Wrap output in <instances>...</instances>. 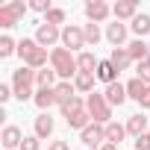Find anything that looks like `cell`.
<instances>
[{"label": "cell", "instance_id": "obj_17", "mask_svg": "<svg viewBox=\"0 0 150 150\" xmlns=\"http://www.w3.org/2000/svg\"><path fill=\"white\" fill-rule=\"evenodd\" d=\"M97 80H100V83H106V86L118 83V68H115L109 59H100V65H97Z\"/></svg>", "mask_w": 150, "mask_h": 150}, {"label": "cell", "instance_id": "obj_37", "mask_svg": "<svg viewBox=\"0 0 150 150\" xmlns=\"http://www.w3.org/2000/svg\"><path fill=\"white\" fill-rule=\"evenodd\" d=\"M47 150H71V144H68V141H50Z\"/></svg>", "mask_w": 150, "mask_h": 150}, {"label": "cell", "instance_id": "obj_28", "mask_svg": "<svg viewBox=\"0 0 150 150\" xmlns=\"http://www.w3.org/2000/svg\"><path fill=\"white\" fill-rule=\"evenodd\" d=\"M88 124H94L88 112H77L74 118H68V127H71V129H80V132H83V129H86Z\"/></svg>", "mask_w": 150, "mask_h": 150}, {"label": "cell", "instance_id": "obj_18", "mask_svg": "<svg viewBox=\"0 0 150 150\" xmlns=\"http://www.w3.org/2000/svg\"><path fill=\"white\" fill-rule=\"evenodd\" d=\"M109 62H112V65L118 68V74H121V71H127V68L132 65V56H129V50H127V47H112Z\"/></svg>", "mask_w": 150, "mask_h": 150}, {"label": "cell", "instance_id": "obj_21", "mask_svg": "<svg viewBox=\"0 0 150 150\" xmlns=\"http://www.w3.org/2000/svg\"><path fill=\"white\" fill-rule=\"evenodd\" d=\"M94 80H97V74H77V77H74V88L83 91V94H91L94 91Z\"/></svg>", "mask_w": 150, "mask_h": 150}, {"label": "cell", "instance_id": "obj_20", "mask_svg": "<svg viewBox=\"0 0 150 150\" xmlns=\"http://www.w3.org/2000/svg\"><path fill=\"white\" fill-rule=\"evenodd\" d=\"M127 132L135 135V138L144 135V132H147V118H144L141 112H138V115H129V118H127Z\"/></svg>", "mask_w": 150, "mask_h": 150}, {"label": "cell", "instance_id": "obj_38", "mask_svg": "<svg viewBox=\"0 0 150 150\" xmlns=\"http://www.w3.org/2000/svg\"><path fill=\"white\" fill-rule=\"evenodd\" d=\"M138 106H141V109H150V86H147V91H144V97L138 100Z\"/></svg>", "mask_w": 150, "mask_h": 150}, {"label": "cell", "instance_id": "obj_33", "mask_svg": "<svg viewBox=\"0 0 150 150\" xmlns=\"http://www.w3.org/2000/svg\"><path fill=\"white\" fill-rule=\"evenodd\" d=\"M21 150H41V138L38 135H27L24 144H21Z\"/></svg>", "mask_w": 150, "mask_h": 150}, {"label": "cell", "instance_id": "obj_23", "mask_svg": "<svg viewBox=\"0 0 150 150\" xmlns=\"http://www.w3.org/2000/svg\"><path fill=\"white\" fill-rule=\"evenodd\" d=\"M62 109V118L68 121V118H74V115H77V112H86V100L77 94V97H74V100H68V103H62L59 106Z\"/></svg>", "mask_w": 150, "mask_h": 150}, {"label": "cell", "instance_id": "obj_36", "mask_svg": "<svg viewBox=\"0 0 150 150\" xmlns=\"http://www.w3.org/2000/svg\"><path fill=\"white\" fill-rule=\"evenodd\" d=\"M135 150H150V132H144V135L135 138Z\"/></svg>", "mask_w": 150, "mask_h": 150}, {"label": "cell", "instance_id": "obj_13", "mask_svg": "<svg viewBox=\"0 0 150 150\" xmlns=\"http://www.w3.org/2000/svg\"><path fill=\"white\" fill-rule=\"evenodd\" d=\"M106 41L112 47H124V41H127V24H121V21L109 24L106 27Z\"/></svg>", "mask_w": 150, "mask_h": 150}, {"label": "cell", "instance_id": "obj_31", "mask_svg": "<svg viewBox=\"0 0 150 150\" xmlns=\"http://www.w3.org/2000/svg\"><path fill=\"white\" fill-rule=\"evenodd\" d=\"M65 9H50L47 15H44V24H53V27H59V24H65Z\"/></svg>", "mask_w": 150, "mask_h": 150}, {"label": "cell", "instance_id": "obj_16", "mask_svg": "<svg viewBox=\"0 0 150 150\" xmlns=\"http://www.w3.org/2000/svg\"><path fill=\"white\" fill-rule=\"evenodd\" d=\"M35 106L41 109V112H47L50 106H59V100H56V91L53 88H35Z\"/></svg>", "mask_w": 150, "mask_h": 150}, {"label": "cell", "instance_id": "obj_30", "mask_svg": "<svg viewBox=\"0 0 150 150\" xmlns=\"http://www.w3.org/2000/svg\"><path fill=\"white\" fill-rule=\"evenodd\" d=\"M83 33H86V44H91V47L103 38V33H100V27H97V24H86V27H83Z\"/></svg>", "mask_w": 150, "mask_h": 150}, {"label": "cell", "instance_id": "obj_2", "mask_svg": "<svg viewBox=\"0 0 150 150\" xmlns=\"http://www.w3.org/2000/svg\"><path fill=\"white\" fill-rule=\"evenodd\" d=\"M35 74L38 71H33V68H27V65H21L18 71H12V88H15V97L21 100V103H27L30 97H35Z\"/></svg>", "mask_w": 150, "mask_h": 150}, {"label": "cell", "instance_id": "obj_35", "mask_svg": "<svg viewBox=\"0 0 150 150\" xmlns=\"http://www.w3.org/2000/svg\"><path fill=\"white\" fill-rule=\"evenodd\" d=\"M30 9H35V12H44V15H47L53 6H50V0H33V3H30Z\"/></svg>", "mask_w": 150, "mask_h": 150}, {"label": "cell", "instance_id": "obj_1", "mask_svg": "<svg viewBox=\"0 0 150 150\" xmlns=\"http://www.w3.org/2000/svg\"><path fill=\"white\" fill-rule=\"evenodd\" d=\"M50 68L59 74V80L71 83V77L80 74V65H77V56H74L68 47H53L50 50Z\"/></svg>", "mask_w": 150, "mask_h": 150}, {"label": "cell", "instance_id": "obj_7", "mask_svg": "<svg viewBox=\"0 0 150 150\" xmlns=\"http://www.w3.org/2000/svg\"><path fill=\"white\" fill-rule=\"evenodd\" d=\"M80 138H83L86 147H91V150L97 147V150H100V147L106 144V127H103V124H88V127L80 132Z\"/></svg>", "mask_w": 150, "mask_h": 150}, {"label": "cell", "instance_id": "obj_24", "mask_svg": "<svg viewBox=\"0 0 150 150\" xmlns=\"http://www.w3.org/2000/svg\"><path fill=\"white\" fill-rule=\"evenodd\" d=\"M53 91H56V100H59V106L77 97V88H74V83H65V80H59V86H56Z\"/></svg>", "mask_w": 150, "mask_h": 150}, {"label": "cell", "instance_id": "obj_26", "mask_svg": "<svg viewBox=\"0 0 150 150\" xmlns=\"http://www.w3.org/2000/svg\"><path fill=\"white\" fill-rule=\"evenodd\" d=\"M129 27H132V33H135L138 38H144V35L150 33V15H147V12H138V15L132 18V24H129Z\"/></svg>", "mask_w": 150, "mask_h": 150}, {"label": "cell", "instance_id": "obj_27", "mask_svg": "<svg viewBox=\"0 0 150 150\" xmlns=\"http://www.w3.org/2000/svg\"><path fill=\"white\" fill-rule=\"evenodd\" d=\"M144 91H147V83H141L138 77H132V80L127 83V97H129V100H135V103H138V100L144 97Z\"/></svg>", "mask_w": 150, "mask_h": 150}, {"label": "cell", "instance_id": "obj_11", "mask_svg": "<svg viewBox=\"0 0 150 150\" xmlns=\"http://www.w3.org/2000/svg\"><path fill=\"white\" fill-rule=\"evenodd\" d=\"M103 97H106V103H109V106H124V103L129 100V97H127V86H121V83H112V86H106Z\"/></svg>", "mask_w": 150, "mask_h": 150}, {"label": "cell", "instance_id": "obj_19", "mask_svg": "<svg viewBox=\"0 0 150 150\" xmlns=\"http://www.w3.org/2000/svg\"><path fill=\"white\" fill-rule=\"evenodd\" d=\"M59 74L53 71V68H41L38 74H35V88H56L59 83Z\"/></svg>", "mask_w": 150, "mask_h": 150}, {"label": "cell", "instance_id": "obj_12", "mask_svg": "<svg viewBox=\"0 0 150 150\" xmlns=\"http://www.w3.org/2000/svg\"><path fill=\"white\" fill-rule=\"evenodd\" d=\"M112 15H115V21H132L135 15H138V3L135 0H121V3H115L112 6Z\"/></svg>", "mask_w": 150, "mask_h": 150}, {"label": "cell", "instance_id": "obj_10", "mask_svg": "<svg viewBox=\"0 0 150 150\" xmlns=\"http://www.w3.org/2000/svg\"><path fill=\"white\" fill-rule=\"evenodd\" d=\"M24 138H27V135H24L18 127H3V132H0V144H3L6 150H21Z\"/></svg>", "mask_w": 150, "mask_h": 150}, {"label": "cell", "instance_id": "obj_34", "mask_svg": "<svg viewBox=\"0 0 150 150\" xmlns=\"http://www.w3.org/2000/svg\"><path fill=\"white\" fill-rule=\"evenodd\" d=\"M12 97H15V88H12V86H6V83H0V106L9 103Z\"/></svg>", "mask_w": 150, "mask_h": 150}, {"label": "cell", "instance_id": "obj_15", "mask_svg": "<svg viewBox=\"0 0 150 150\" xmlns=\"http://www.w3.org/2000/svg\"><path fill=\"white\" fill-rule=\"evenodd\" d=\"M77 65H80V74H97L100 59H97L91 50H83V53H77Z\"/></svg>", "mask_w": 150, "mask_h": 150}, {"label": "cell", "instance_id": "obj_25", "mask_svg": "<svg viewBox=\"0 0 150 150\" xmlns=\"http://www.w3.org/2000/svg\"><path fill=\"white\" fill-rule=\"evenodd\" d=\"M124 135H127V124H118V121L106 124V141L121 144V141H124Z\"/></svg>", "mask_w": 150, "mask_h": 150}, {"label": "cell", "instance_id": "obj_6", "mask_svg": "<svg viewBox=\"0 0 150 150\" xmlns=\"http://www.w3.org/2000/svg\"><path fill=\"white\" fill-rule=\"evenodd\" d=\"M62 47H68L71 53H83V47H86V33H83V27H74V24H68L65 30H62Z\"/></svg>", "mask_w": 150, "mask_h": 150}, {"label": "cell", "instance_id": "obj_14", "mask_svg": "<svg viewBox=\"0 0 150 150\" xmlns=\"http://www.w3.org/2000/svg\"><path fill=\"white\" fill-rule=\"evenodd\" d=\"M127 50H129V56H132V62H135V65H138V62H144V59H150V44H147L144 38L129 41V44H127Z\"/></svg>", "mask_w": 150, "mask_h": 150}, {"label": "cell", "instance_id": "obj_39", "mask_svg": "<svg viewBox=\"0 0 150 150\" xmlns=\"http://www.w3.org/2000/svg\"><path fill=\"white\" fill-rule=\"evenodd\" d=\"M100 150H118V144H112V141H106V144H103Z\"/></svg>", "mask_w": 150, "mask_h": 150}, {"label": "cell", "instance_id": "obj_32", "mask_svg": "<svg viewBox=\"0 0 150 150\" xmlns=\"http://www.w3.org/2000/svg\"><path fill=\"white\" fill-rule=\"evenodd\" d=\"M135 77H138L141 83H147V86H150V59H144V62H138V65H135Z\"/></svg>", "mask_w": 150, "mask_h": 150}, {"label": "cell", "instance_id": "obj_5", "mask_svg": "<svg viewBox=\"0 0 150 150\" xmlns=\"http://www.w3.org/2000/svg\"><path fill=\"white\" fill-rule=\"evenodd\" d=\"M27 3L24 0H12V3H6V6H0V27L3 30H12L15 24H21V18L27 15Z\"/></svg>", "mask_w": 150, "mask_h": 150}, {"label": "cell", "instance_id": "obj_29", "mask_svg": "<svg viewBox=\"0 0 150 150\" xmlns=\"http://www.w3.org/2000/svg\"><path fill=\"white\" fill-rule=\"evenodd\" d=\"M12 53H18L15 38H12V35H0V59H6V56H12Z\"/></svg>", "mask_w": 150, "mask_h": 150}, {"label": "cell", "instance_id": "obj_9", "mask_svg": "<svg viewBox=\"0 0 150 150\" xmlns=\"http://www.w3.org/2000/svg\"><path fill=\"white\" fill-rule=\"evenodd\" d=\"M109 15H112V9L103 3V0H88V3H86V18H88V24H103Z\"/></svg>", "mask_w": 150, "mask_h": 150}, {"label": "cell", "instance_id": "obj_3", "mask_svg": "<svg viewBox=\"0 0 150 150\" xmlns=\"http://www.w3.org/2000/svg\"><path fill=\"white\" fill-rule=\"evenodd\" d=\"M18 56H21V59H24V65H27V68H33V71L47 68V50H44V47H38V41H35V38H24V41H18Z\"/></svg>", "mask_w": 150, "mask_h": 150}, {"label": "cell", "instance_id": "obj_4", "mask_svg": "<svg viewBox=\"0 0 150 150\" xmlns=\"http://www.w3.org/2000/svg\"><path fill=\"white\" fill-rule=\"evenodd\" d=\"M86 112L91 115V121L94 124H112V106L106 103V97L103 94H97V91H91L88 97H86Z\"/></svg>", "mask_w": 150, "mask_h": 150}, {"label": "cell", "instance_id": "obj_8", "mask_svg": "<svg viewBox=\"0 0 150 150\" xmlns=\"http://www.w3.org/2000/svg\"><path fill=\"white\" fill-rule=\"evenodd\" d=\"M35 41H38V47H53L56 41H62V30L59 27H53V24H38V30H35Z\"/></svg>", "mask_w": 150, "mask_h": 150}, {"label": "cell", "instance_id": "obj_22", "mask_svg": "<svg viewBox=\"0 0 150 150\" xmlns=\"http://www.w3.org/2000/svg\"><path fill=\"white\" fill-rule=\"evenodd\" d=\"M35 135H38V138H50V135H53V118H50L47 112H41V115L35 118Z\"/></svg>", "mask_w": 150, "mask_h": 150}]
</instances>
